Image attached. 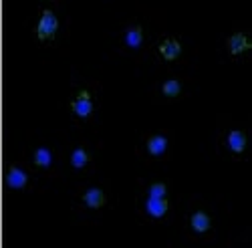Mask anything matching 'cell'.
<instances>
[{
  "mask_svg": "<svg viewBox=\"0 0 252 248\" xmlns=\"http://www.w3.org/2000/svg\"><path fill=\"white\" fill-rule=\"evenodd\" d=\"M103 87L95 79H75L67 97V113L79 129L93 127L101 109Z\"/></svg>",
  "mask_w": 252,
  "mask_h": 248,
  "instance_id": "obj_1",
  "label": "cell"
},
{
  "mask_svg": "<svg viewBox=\"0 0 252 248\" xmlns=\"http://www.w3.org/2000/svg\"><path fill=\"white\" fill-rule=\"evenodd\" d=\"M69 32V16L63 2L40 4L31 27L32 40L40 49H57Z\"/></svg>",
  "mask_w": 252,
  "mask_h": 248,
  "instance_id": "obj_2",
  "label": "cell"
},
{
  "mask_svg": "<svg viewBox=\"0 0 252 248\" xmlns=\"http://www.w3.org/2000/svg\"><path fill=\"white\" fill-rule=\"evenodd\" d=\"M182 232L186 238L194 242H210L216 238L218 232V216L214 208L206 200L198 196L186 198L184 204V218H182Z\"/></svg>",
  "mask_w": 252,
  "mask_h": 248,
  "instance_id": "obj_3",
  "label": "cell"
},
{
  "mask_svg": "<svg viewBox=\"0 0 252 248\" xmlns=\"http://www.w3.org/2000/svg\"><path fill=\"white\" fill-rule=\"evenodd\" d=\"M216 152L230 161H246L250 155V125L234 119L218 121Z\"/></svg>",
  "mask_w": 252,
  "mask_h": 248,
  "instance_id": "obj_4",
  "label": "cell"
},
{
  "mask_svg": "<svg viewBox=\"0 0 252 248\" xmlns=\"http://www.w3.org/2000/svg\"><path fill=\"white\" fill-rule=\"evenodd\" d=\"M25 163L38 178H59L63 176L65 154L49 139H34L29 143Z\"/></svg>",
  "mask_w": 252,
  "mask_h": 248,
  "instance_id": "obj_5",
  "label": "cell"
},
{
  "mask_svg": "<svg viewBox=\"0 0 252 248\" xmlns=\"http://www.w3.org/2000/svg\"><path fill=\"white\" fill-rule=\"evenodd\" d=\"M111 188L109 182H85L73 196V212L81 218H95L109 210Z\"/></svg>",
  "mask_w": 252,
  "mask_h": 248,
  "instance_id": "obj_6",
  "label": "cell"
},
{
  "mask_svg": "<svg viewBox=\"0 0 252 248\" xmlns=\"http://www.w3.org/2000/svg\"><path fill=\"white\" fill-rule=\"evenodd\" d=\"M174 146H176V133L172 129L145 131L141 133L135 146V155L143 163L170 161L174 155Z\"/></svg>",
  "mask_w": 252,
  "mask_h": 248,
  "instance_id": "obj_7",
  "label": "cell"
},
{
  "mask_svg": "<svg viewBox=\"0 0 252 248\" xmlns=\"http://www.w3.org/2000/svg\"><path fill=\"white\" fill-rule=\"evenodd\" d=\"M143 57H148L154 65H159V67L182 65L188 59V45L182 36L163 32L152 40V45L148 47Z\"/></svg>",
  "mask_w": 252,
  "mask_h": 248,
  "instance_id": "obj_8",
  "label": "cell"
},
{
  "mask_svg": "<svg viewBox=\"0 0 252 248\" xmlns=\"http://www.w3.org/2000/svg\"><path fill=\"white\" fill-rule=\"evenodd\" d=\"M152 45V36L150 31L139 18L125 20L119 29V49L123 55L129 57H143L148 47Z\"/></svg>",
  "mask_w": 252,
  "mask_h": 248,
  "instance_id": "obj_9",
  "label": "cell"
},
{
  "mask_svg": "<svg viewBox=\"0 0 252 248\" xmlns=\"http://www.w3.org/2000/svg\"><path fill=\"white\" fill-rule=\"evenodd\" d=\"M154 99L158 103H176L190 95V79L182 73L167 71L154 85Z\"/></svg>",
  "mask_w": 252,
  "mask_h": 248,
  "instance_id": "obj_10",
  "label": "cell"
},
{
  "mask_svg": "<svg viewBox=\"0 0 252 248\" xmlns=\"http://www.w3.org/2000/svg\"><path fill=\"white\" fill-rule=\"evenodd\" d=\"M137 216L145 224H165L174 220L172 198H150L137 194Z\"/></svg>",
  "mask_w": 252,
  "mask_h": 248,
  "instance_id": "obj_11",
  "label": "cell"
},
{
  "mask_svg": "<svg viewBox=\"0 0 252 248\" xmlns=\"http://www.w3.org/2000/svg\"><path fill=\"white\" fill-rule=\"evenodd\" d=\"M252 53V34L246 27L234 29L222 40V57L230 63H246Z\"/></svg>",
  "mask_w": 252,
  "mask_h": 248,
  "instance_id": "obj_12",
  "label": "cell"
},
{
  "mask_svg": "<svg viewBox=\"0 0 252 248\" xmlns=\"http://www.w3.org/2000/svg\"><path fill=\"white\" fill-rule=\"evenodd\" d=\"M95 161H97L95 150L87 141L73 143V146L69 148V152L65 154V165H67V170L73 172L75 176H83V178L93 176Z\"/></svg>",
  "mask_w": 252,
  "mask_h": 248,
  "instance_id": "obj_13",
  "label": "cell"
},
{
  "mask_svg": "<svg viewBox=\"0 0 252 248\" xmlns=\"http://www.w3.org/2000/svg\"><path fill=\"white\" fill-rule=\"evenodd\" d=\"M36 174L25 161H8L4 170V188L8 192H34Z\"/></svg>",
  "mask_w": 252,
  "mask_h": 248,
  "instance_id": "obj_14",
  "label": "cell"
},
{
  "mask_svg": "<svg viewBox=\"0 0 252 248\" xmlns=\"http://www.w3.org/2000/svg\"><path fill=\"white\" fill-rule=\"evenodd\" d=\"M174 184L170 178H152V180H139V196L150 198H172Z\"/></svg>",
  "mask_w": 252,
  "mask_h": 248,
  "instance_id": "obj_15",
  "label": "cell"
}]
</instances>
